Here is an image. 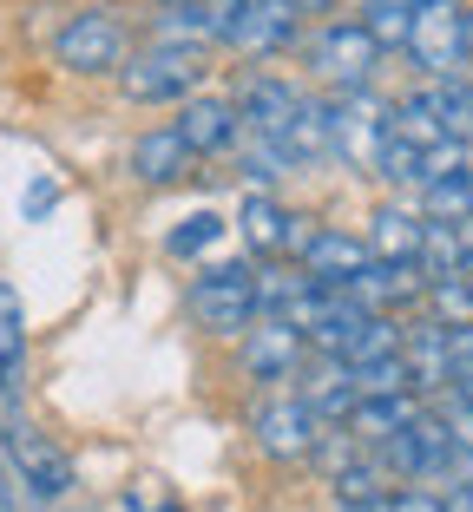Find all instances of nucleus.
Returning a JSON list of instances; mask_svg holds the SVG:
<instances>
[{
    "mask_svg": "<svg viewBox=\"0 0 473 512\" xmlns=\"http://www.w3.org/2000/svg\"><path fill=\"white\" fill-rule=\"evenodd\" d=\"M329 480H336V499H342V506H382V499H388V473L382 467H375V453H362V460H349V467H342V473H329Z\"/></svg>",
    "mask_w": 473,
    "mask_h": 512,
    "instance_id": "obj_25",
    "label": "nucleus"
},
{
    "mask_svg": "<svg viewBox=\"0 0 473 512\" xmlns=\"http://www.w3.org/2000/svg\"><path fill=\"white\" fill-rule=\"evenodd\" d=\"M368 453H375V467H382L388 480H434L441 460L454 453V427H447L441 407H421L401 434H388L382 447H368Z\"/></svg>",
    "mask_w": 473,
    "mask_h": 512,
    "instance_id": "obj_5",
    "label": "nucleus"
},
{
    "mask_svg": "<svg viewBox=\"0 0 473 512\" xmlns=\"http://www.w3.org/2000/svg\"><path fill=\"white\" fill-rule=\"evenodd\" d=\"M27 394V316L14 283H0V407H20Z\"/></svg>",
    "mask_w": 473,
    "mask_h": 512,
    "instance_id": "obj_17",
    "label": "nucleus"
},
{
    "mask_svg": "<svg viewBox=\"0 0 473 512\" xmlns=\"http://www.w3.org/2000/svg\"><path fill=\"white\" fill-rule=\"evenodd\" d=\"M237 230H244L250 256H303V243L316 237V224H309V217L283 211V204H276V197H263V191H250V197H244V211H237Z\"/></svg>",
    "mask_w": 473,
    "mask_h": 512,
    "instance_id": "obj_10",
    "label": "nucleus"
},
{
    "mask_svg": "<svg viewBox=\"0 0 473 512\" xmlns=\"http://www.w3.org/2000/svg\"><path fill=\"white\" fill-rule=\"evenodd\" d=\"M349 296L362 302V309H375V316H395V309L428 296V270H421V256H408V263H382V256H375L349 283Z\"/></svg>",
    "mask_w": 473,
    "mask_h": 512,
    "instance_id": "obj_12",
    "label": "nucleus"
},
{
    "mask_svg": "<svg viewBox=\"0 0 473 512\" xmlns=\"http://www.w3.org/2000/svg\"><path fill=\"white\" fill-rule=\"evenodd\" d=\"M408 60L428 79L467 73L473 66V7H460V0H421L408 20Z\"/></svg>",
    "mask_w": 473,
    "mask_h": 512,
    "instance_id": "obj_1",
    "label": "nucleus"
},
{
    "mask_svg": "<svg viewBox=\"0 0 473 512\" xmlns=\"http://www.w3.org/2000/svg\"><path fill=\"white\" fill-rule=\"evenodd\" d=\"M53 197H60V184H53V178H33L27 184V217H46V211H53Z\"/></svg>",
    "mask_w": 473,
    "mask_h": 512,
    "instance_id": "obj_35",
    "label": "nucleus"
},
{
    "mask_svg": "<svg viewBox=\"0 0 473 512\" xmlns=\"http://www.w3.org/2000/svg\"><path fill=\"white\" fill-rule=\"evenodd\" d=\"M355 394H414V375H408V355H382V362H362L355 368Z\"/></svg>",
    "mask_w": 473,
    "mask_h": 512,
    "instance_id": "obj_27",
    "label": "nucleus"
},
{
    "mask_svg": "<svg viewBox=\"0 0 473 512\" xmlns=\"http://www.w3.org/2000/svg\"><path fill=\"white\" fill-rule=\"evenodd\" d=\"M388 112L395 106H382L368 86L336 92V99H329V151L355 171H375V158H382V145H388Z\"/></svg>",
    "mask_w": 473,
    "mask_h": 512,
    "instance_id": "obj_4",
    "label": "nucleus"
},
{
    "mask_svg": "<svg viewBox=\"0 0 473 512\" xmlns=\"http://www.w3.org/2000/svg\"><path fill=\"white\" fill-rule=\"evenodd\" d=\"M375 178H388V184H421V145H408L395 125H388V145H382V158H375Z\"/></svg>",
    "mask_w": 473,
    "mask_h": 512,
    "instance_id": "obj_28",
    "label": "nucleus"
},
{
    "mask_svg": "<svg viewBox=\"0 0 473 512\" xmlns=\"http://www.w3.org/2000/svg\"><path fill=\"white\" fill-rule=\"evenodd\" d=\"M244 7H250V0H198V14H204V33H211V46H230V33H237Z\"/></svg>",
    "mask_w": 473,
    "mask_h": 512,
    "instance_id": "obj_31",
    "label": "nucleus"
},
{
    "mask_svg": "<svg viewBox=\"0 0 473 512\" xmlns=\"http://www.w3.org/2000/svg\"><path fill=\"white\" fill-rule=\"evenodd\" d=\"M375 7H408V14H414V7H421V0H375Z\"/></svg>",
    "mask_w": 473,
    "mask_h": 512,
    "instance_id": "obj_38",
    "label": "nucleus"
},
{
    "mask_svg": "<svg viewBox=\"0 0 473 512\" xmlns=\"http://www.w3.org/2000/svg\"><path fill=\"white\" fill-rule=\"evenodd\" d=\"M152 40L158 46H211L198 0H165V7H158V20H152Z\"/></svg>",
    "mask_w": 473,
    "mask_h": 512,
    "instance_id": "obj_24",
    "label": "nucleus"
},
{
    "mask_svg": "<svg viewBox=\"0 0 473 512\" xmlns=\"http://www.w3.org/2000/svg\"><path fill=\"white\" fill-rule=\"evenodd\" d=\"M191 158H198V151L178 138V125H158V132H145L132 145V171L145 184H178L184 171H191Z\"/></svg>",
    "mask_w": 473,
    "mask_h": 512,
    "instance_id": "obj_19",
    "label": "nucleus"
},
{
    "mask_svg": "<svg viewBox=\"0 0 473 512\" xmlns=\"http://www.w3.org/2000/svg\"><path fill=\"white\" fill-rule=\"evenodd\" d=\"M132 512H145V506H138V499H132ZM158 512H178V506H158Z\"/></svg>",
    "mask_w": 473,
    "mask_h": 512,
    "instance_id": "obj_39",
    "label": "nucleus"
},
{
    "mask_svg": "<svg viewBox=\"0 0 473 512\" xmlns=\"http://www.w3.org/2000/svg\"><path fill=\"white\" fill-rule=\"evenodd\" d=\"M382 512H447V499L434 493L428 480H408V486H395V493L382 499Z\"/></svg>",
    "mask_w": 473,
    "mask_h": 512,
    "instance_id": "obj_32",
    "label": "nucleus"
},
{
    "mask_svg": "<svg viewBox=\"0 0 473 512\" xmlns=\"http://www.w3.org/2000/svg\"><path fill=\"white\" fill-rule=\"evenodd\" d=\"M447 512H473V486H454V493H447Z\"/></svg>",
    "mask_w": 473,
    "mask_h": 512,
    "instance_id": "obj_36",
    "label": "nucleus"
},
{
    "mask_svg": "<svg viewBox=\"0 0 473 512\" xmlns=\"http://www.w3.org/2000/svg\"><path fill=\"white\" fill-rule=\"evenodd\" d=\"M421 217H447V224L473 217V165H467V171H447V178H428V184H421Z\"/></svg>",
    "mask_w": 473,
    "mask_h": 512,
    "instance_id": "obj_23",
    "label": "nucleus"
},
{
    "mask_svg": "<svg viewBox=\"0 0 473 512\" xmlns=\"http://www.w3.org/2000/svg\"><path fill=\"white\" fill-rule=\"evenodd\" d=\"M191 316L211 335H244L257 322V276L244 263H217L191 283Z\"/></svg>",
    "mask_w": 473,
    "mask_h": 512,
    "instance_id": "obj_6",
    "label": "nucleus"
},
{
    "mask_svg": "<svg viewBox=\"0 0 473 512\" xmlns=\"http://www.w3.org/2000/svg\"><path fill=\"white\" fill-rule=\"evenodd\" d=\"M421 414V394H362V401L349 407V434L362 440V447H382L388 434H401V427Z\"/></svg>",
    "mask_w": 473,
    "mask_h": 512,
    "instance_id": "obj_18",
    "label": "nucleus"
},
{
    "mask_svg": "<svg viewBox=\"0 0 473 512\" xmlns=\"http://www.w3.org/2000/svg\"><path fill=\"white\" fill-rule=\"evenodd\" d=\"M368 263H375L368 237H349V230H316L303 243V276H316L322 289H349Z\"/></svg>",
    "mask_w": 473,
    "mask_h": 512,
    "instance_id": "obj_13",
    "label": "nucleus"
},
{
    "mask_svg": "<svg viewBox=\"0 0 473 512\" xmlns=\"http://www.w3.org/2000/svg\"><path fill=\"white\" fill-rule=\"evenodd\" d=\"M309 66H316V79H329L336 92H349V86H368V79H375V66H382V46H375V33H368L362 20H336V27L316 33V46H309Z\"/></svg>",
    "mask_w": 473,
    "mask_h": 512,
    "instance_id": "obj_7",
    "label": "nucleus"
},
{
    "mask_svg": "<svg viewBox=\"0 0 473 512\" xmlns=\"http://www.w3.org/2000/svg\"><path fill=\"white\" fill-rule=\"evenodd\" d=\"M204 79V46H145V53H132V60L119 66V86L132 106H178V99H191Z\"/></svg>",
    "mask_w": 473,
    "mask_h": 512,
    "instance_id": "obj_2",
    "label": "nucleus"
},
{
    "mask_svg": "<svg viewBox=\"0 0 473 512\" xmlns=\"http://www.w3.org/2000/svg\"><path fill=\"white\" fill-rule=\"evenodd\" d=\"M368 224H375V230H368V250L382 256V263H408V256H421V230H428V217H421V211L382 204Z\"/></svg>",
    "mask_w": 473,
    "mask_h": 512,
    "instance_id": "obj_20",
    "label": "nucleus"
},
{
    "mask_svg": "<svg viewBox=\"0 0 473 512\" xmlns=\"http://www.w3.org/2000/svg\"><path fill=\"white\" fill-rule=\"evenodd\" d=\"M296 27H303V7L296 0H250L237 33H230V46L250 53V60H270V53H283L296 40Z\"/></svg>",
    "mask_w": 473,
    "mask_h": 512,
    "instance_id": "obj_15",
    "label": "nucleus"
},
{
    "mask_svg": "<svg viewBox=\"0 0 473 512\" xmlns=\"http://www.w3.org/2000/svg\"><path fill=\"white\" fill-rule=\"evenodd\" d=\"M217 237H224V224H217L211 211H198V217H184V224L165 237V250H171V256H198V250H211Z\"/></svg>",
    "mask_w": 473,
    "mask_h": 512,
    "instance_id": "obj_29",
    "label": "nucleus"
},
{
    "mask_svg": "<svg viewBox=\"0 0 473 512\" xmlns=\"http://www.w3.org/2000/svg\"><path fill=\"white\" fill-rule=\"evenodd\" d=\"M276 145H283V158H290V165L336 158V151H329V106H322V99H303V106H296V119L283 125V138H276Z\"/></svg>",
    "mask_w": 473,
    "mask_h": 512,
    "instance_id": "obj_21",
    "label": "nucleus"
},
{
    "mask_svg": "<svg viewBox=\"0 0 473 512\" xmlns=\"http://www.w3.org/2000/svg\"><path fill=\"white\" fill-rule=\"evenodd\" d=\"M447 394L473 401V322H447Z\"/></svg>",
    "mask_w": 473,
    "mask_h": 512,
    "instance_id": "obj_26",
    "label": "nucleus"
},
{
    "mask_svg": "<svg viewBox=\"0 0 473 512\" xmlns=\"http://www.w3.org/2000/svg\"><path fill=\"white\" fill-rule=\"evenodd\" d=\"M408 7H375V0H368V14H362V27L368 33H375V46H382V53H388V46H401V53H408Z\"/></svg>",
    "mask_w": 473,
    "mask_h": 512,
    "instance_id": "obj_30",
    "label": "nucleus"
},
{
    "mask_svg": "<svg viewBox=\"0 0 473 512\" xmlns=\"http://www.w3.org/2000/svg\"><path fill=\"white\" fill-rule=\"evenodd\" d=\"M434 480H447V486H473V447H460V440H454V453L441 460V473H434Z\"/></svg>",
    "mask_w": 473,
    "mask_h": 512,
    "instance_id": "obj_33",
    "label": "nucleus"
},
{
    "mask_svg": "<svg viewBox=\"0 0 473 512\" xmlns=\"http://www.w3.org/2000/svg\"><path fill=\"white\" fill-rule=\"evenodd\" d=\"M296 106H303V92L290 86V79H244V92H237V119H244V132H263V138H283V125L296 119Z\"/></svg>",
    "mask_w": 473,
    "mask_h": 512,
    "instance_id": "obj_16",
    "label": "nucleus"
},
{
    "mask_svg": "<svg viewBox=\"0 0 473 512\" xmlns=\"http://www.w3.org/2000/svg\"><path fill=\"white\" fill-rule=\"evenodd\" d=\"M467 106H473V79H467Z\"/></svg>",
    "mask_w": 473,
    "mask_h": 512,
    "instance_id": "obj_40",
    "label": "nucleus"
},
{
    "mask_svg": "<svg viewBox=\"0 0 473 512\" xmlns=\"http://www.w3.org/2000/svg\"><path fill=\"white\" fill-rule=\"evenodd\" d=\"M237 132H244V119H237V99H211V92H191L178 112V138L198 158H217V151L237 145Z\"/></svg>",
    "mask_w": 473,
    "mask_h": 512,
    "instance_id": "obj_14",
    "label": "nucleus"
},
{
    "mask_svg": "<svg viewBox=\"0 0 473 512\" xmlns=\"http://www.w3.org/2000/svg\"><path fill=\"white\" fill-rule=\"evenodd\" d=\"M250 434H257V447L270 453V460H309V447H316L322 421H316V407H309L303 394H276V401L257 407Z\"/></svg>",
    "mask_w": 473,
    "mask_h": 512,
    "instance_id": "obj_9",
    "label": "nucleus"
},
{
    "mask_svg": "<svg viewBox=\"0 0 473 512\" xmlns=\"http://www.w3.org/2000/svg\"><path fill=\"white\" fill-rule=\"evenodd\" d=\"M303 329H290L283 316H257L244 329V375L250 381H290L303 368Z\"/></svg>",
    "mask_w": 473,
    "mask_h": 512,
    "instance_id": "obj_11",
    "label": "nucleus"
},
{
    "mask_svg": "<svg viewBox=\"0 0 473 512\" xmlns=\"http://www.w3.org/2000/svg\"><path fill=\"white\" fill-rule=\"evenodd\" d=\"M388 125H395V132L408 138V145H421V151H428V145H441V138H454V132H447V119L434 112L428 86H421V92H408V99H401V106L388 112Z\"/></svg>",
    "mask_w": 473,
    "mask_h": 512,
    "instance_id": "obj_22",
    "label": "nucleus"
},
{
    "mask_svg": "<svg viewBox=\"0 0 473 512\" xmlns=\"http://www.w3.org/2000/svg\"><path fill=\"white\" fill-rule=\"evenodd\" d=\"M53 60H60L66 73H119V66L132 60V33H125V20L112 14V7H86V14H73L60 27Z\"/></svg>",
    "mask_w": 473,
    "mask_h": 512,
    "instance_id": "obj_3",
    "label": "nucleus"
},
{
    "mask_svg": "<svg viewBox=\"0 0 473 512\" xmlns=\"http://www.w3.org/2000/svg\"><path fill=\"white\" fill-rule=\"evenodd\" d=\"M441 414H447V427H454L460 447H473V401H454V394H441Z\"/></svg>",
    "mask_w": 473,
    "mask_h": 512,
    "instance_id": "obj_34",
    "label": "nucleus"
},
{
    "mask_svg": "<svg viewBox=\"0 0 473 512\" xmlns=\"http://www.w3.org/2000/svg\"><path fill=\"white\" fill-rule=\"evenodd\" d=\"M296 7H303V14H329V7H336V0H296Z\"/></svg>",
    "mask_w": 473,
    "mask_h": 512,
    "instance_id": "obj_37",
    "label": "nucleus"
},
{
    "mask_svg": "<svg viewBox=\"0 0 473 512\" xmlns=\"http://www.w3.org/2000/svg\"><path fill=\"white\" fill-rule=\"evenodd\" d=\"M0 453H7V467L20 473V486H27L33 499H66V486H73V460H66L40 427L7 421V427H0Z\"/></svg>",
    "mask_w": 473,
    "mask_h": 512,
    "instance_id": "obj_8",
    "label": "nucleus"
}]
</instances>
